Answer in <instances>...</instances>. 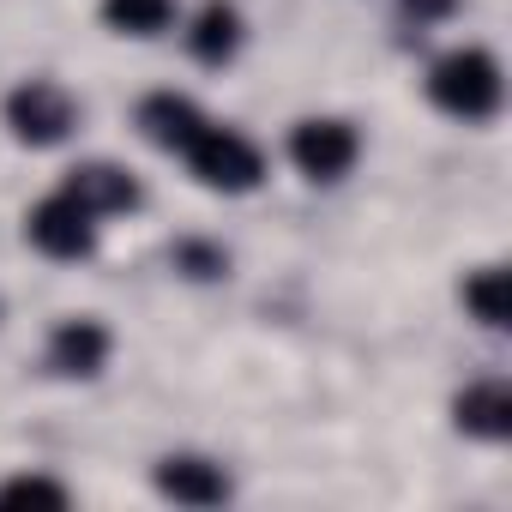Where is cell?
<instances>
[{
    "mask_svg": "<svg viewBox=\"0 0 512 512\" xmlns=\"http://www.w3.org/2000/svg\"><path fill=\"white\" fill-rule=\"evenodd\" d=\"M181 157H187V169H193L205 187H217V193H247V187H260V175H266L260 145L241 139L235 127H217V121H199V127L187 133Z\"/></svg>",
    "mask_w": 512,
    "mask_h": 512,
    "instance_id": "cell-1",
    "label": "cell"
},
{
    "mask_svg": "<svg viewBox=\"0 0 512 512\" xmlns=\"http://www.w3.org/2000/svg\"><path fill=\"white\" fill-rule=\"evenodd\" d=\"M428 97H434L446 115H458V121H482V115L500 109V67H494L482 49H452V55L434 61Z\"/></svg>",
    "mask_w": 512,
    "mask_h": 512,
    "instance_id": "cell-2",
    "label": "cell"
},
{
    "mask_svg": "<svg viewBox=\"0 0 512 512\" xmlns=\"http://www.w3.org/2000/svg\"><path fill=\"white\" fill-rule=\"evenodd\" d=\"M25 235H31L37 253H49V260H85L91 253V211L61 187L25 217Z\"/></svg>",
    "mask_w": 512,
    "mask_h": 512,
    "instance_id": "cell-3",
    "label": "cell"
},
{
    "mask_svg": "<svg viewBox=\"0 0 512 512\" xmlns=\"http://www.w3.org/2000/svg\"><path fill=\"white\" fill-rule=\"evenodd\" d=\"M7 127L25 145H61L67 127H73V97L61 85H49V79H31V85H19L7 97Z\"/></svg>",
    "mask_w": 512,
    "mask_h": 512,
    "instance_id": "cell-4",
    "label": "cell"
},
{
    "mask_svg": "<svg viewBox=\"0 0 512 512\" xmlns=\"http://www.w3.org/2000/svg\"><path fill=\"white\" fill-rule=\"evenodd\" d=\"M290 157H296L302 175L338 181V175L356 163V133H350L344 121H302V127L290 133Z\"/></svg>",
    "mask_w": 512,
    "mask_h": 512,
    "instance_id": "cell-5",
    "label": "cell"
},
{
    "mask_svg": "<svg viewBox=\"0 0 512 512\" xmlns=\"http://www.w3.org/2000/svg\"><path fill=\"white\" fill-rule=\"evenodd\" d=\"M109 362V332L97 320H61L55 338H49V368L67 374V380H91L97 368Z\"/></svg>",
    "mask_w": 512,
    "mask_h": 512,
    "instance_id": "cell-6",
    "label": "cell"
},
{
    "mask_svg": "<svg viewBox=\"0 0 512 512\" xmlns=\"http://www.w3.org/2000/svg\"><path fill=\"white\" fill-rule=\"evenodd\" d=\"M67 193H73L91 217H103V211H133V205H139V181H133L127 169H115V163H85V169H73Z\"/></svg>",
    "mask_w": 512,
    "mask_h": 512,
    "instance_id": "cell-7",
    "label": "cell"
},
{
    "mask_svg": "<svg viewBox=\"0 0 512 512\" xmlns=\"http://www.w3.org/2000/svg\"><path fill=\"white\" fill-rule=\"evenodd\" d=\"M157 488H163L169 500H181V506H217V500L229 494L223 470L205 464V458H163V464H157Z\"/></svg>",
    "mask_w": 512,
    "mask_h": 512,
    "instance_id": "cell-8",
    "label": "cell"
},
{
    "mask_svg": "<svg viewBox=\"0 0 512 512\" xmlns=\"http://www.w3.org/2000/svg\"><path fill=\"white\" fill-rule=\"evenodd\" d=\"M458 428L476 440H506L512 434V392L500 380H482L458 398Z\"/></svg>",
    "mask_w": 512,
    "mask_h": 512,
    "instance_id": "cell-9",
    "label": "cell"
},
{
    "mask_svg": "<svg viewBox=\"0 0 512 512\" xmlns=\"http://www.w3.org/2000/svg\"><path fill=\"white\" fill-rule=\"evenodd\" d=\"M187 49H193L205 67L229 61V55L241 49V13L229 7V0H205L199 19H193V31H187Z\"/></svg>",
    "mask_w": 512,
    "mask_h": 512,
    "instance_id": "cell-10",
    "label": "cell"
},
{
    "mask_svg": "<svg viewBox=\"0 0 512 512\" xmlns=\"http://www.w3.org/2000/svg\"><path fill=\"white\" fill-rule=\"evenodd\" d=\"M199 121H205V115H199L187 97H175V91H157V97H145V109H139V127H145L151 145H163V151H181Z\"/></svg>",
    "mask_w": 512,
    "mask_h": 512,
    "instance_id": "cell-11",
    "label": "cell"
},
{
    "mask_svg": "<svg viewBox=\"0 0 512 512\" xmlns=\"http://www.w3.org/2000/svg\"><path fill=\"white\" fill-rule=\"evenodd\" d=\"M103 19L127 37H157L175 19V0H103Z\"/></svg>",
    "mask_w": 512,
    "mask_h": 512,
    "instance_id": "cell-12",
    "label": "cell"
},
{
    "mask_svg": "<svg viewBox=\"0 0 512 512\" xmlns=\"http://www.w3.org/2000/svg\"><path fill=\"white\" fill-rule=\"evenodd\" d=\"M464 308L482 320V326H506V272H476L470 284H464Z\"/></svg>",
    "mask_w": 512,
    "mask_h": 512,
    "instance_id": "cell-13",
    "label": "cell"
},
{
    "mask_svg": "<svg viewBox=\"0 0 512 512\" xmlns=\"http://www.w3.org/2000/svg\"><path fill=\"white\" fill-rule=\"evenodd\" d=\"M0 500H13V506H67V488L49 482V476H13L0 488Z\"/></svg>",
    "mask_w": 512,
    "mask_h": 512,
    "instance_id": "cell-14",
    "label": "cell"
},
{
    "mask_svg": "<svg viewBox=\"0 0 512 512\" xmlns=\"http://www.w3.org/2000/svg\"><path fill=\"white\" fill-rule=\"evenodd\" d=\"M181 266H187L193 278H217V272H223V253H217V247H181Z\"/></svg>",
    "mask_w": 512,
    "mask_h": 512,
    "instance_id": "cell-15",
    "label": "cell"
},
{
    "mask_svg": "<svg viewBox=\"0 0 512 512\" xmlns=\"http://www.w3.org/2000/svg\"><path fill=\"white\" fill-rule=\"evenodd\" d=\"M452 7H458V0H404V13H410V19H446Z\"/></svg>",
    "mask_w": 512,
    "mask_h": 512,
    "instance_id": "cell-16",
    "label": "cell"
}]
</instances>
